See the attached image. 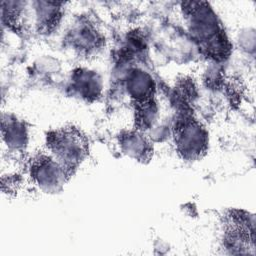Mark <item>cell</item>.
Here are the masks:
<instances>
[{
	"mask_svg": "<svg viewBox=\"0 0 256 256\" xmlns=\"http://www.w3.org/2000/svg\"><path fill=\"white\" fill-rule=\"evenodd\" d=\"M33 182L45 193H58L62 190L69 174L66 169L51 155L40 154L30 165Z\"/></svg>",
	"mask_w": 256,
	"mask_h": 256,
	"instance_id": "cell-3",
	"label": "cell"
},
{
	"mask_svg": "<svg viewBox=\"0 0 256 256\" xmlns=\"http://www.w3.org/2000/svg\"><path fill=\"white\" fill-rule=\"evenodd\" d=\"M71 88L73 93L81 99L93 101L101 94L102 80L94 71L78 69L72 74Z\"/></svg>",
	"mask_w": 256,
	"mask_h": 256,
	"instance_id": "cell-6",
	"label": "cell"
},
{
	"mask_svg": "<svg viewBox=\"0 0 256 256\" xmlns=\"http://www.w3.org/2000/svg\"><path fill=\"white\" fill-rule=\"evenodd\" d=\"M69 41L79 53L88 55L96 52L101 47L103 38L93 24L80 21L71 29Z\"/></svg>",
	"mask_w": 256,
	"mask_h": 256,
	"instance_id": "cell-4",
	"label": "cell"
},
{
	"mask_svg": "<svg viewBox=\"0 0 256 256\" xmlns=\"http://www.w3.org/2000/svg\"><path fill=\"white\" fill-rule=\"evenodd\" d=\"M174 138L178 153L186 160L200 158L208 147V133L206 129L188 115H183L177 121Z\"/></svg>",
	"mask_w": 256,
	"mask_h": 256,
	"instance_id": "cell-2",
	"label": "cell"
},
{
	"mask_svg": "<svg viewBox=\"0 0 256 256\" xmlns=\"http://www.w3.org/2000/svg\"><path fill=\"white\" fill-rule=\"evenodd\" d=\"M158 116V108L154 100L136 103V124L137 130L144 131L152 128Z\"/></svg>",
	"mask_w": 256,
	"mask_h": 256,
	"instance_id": "cell-10",
	"label": "cell"
},
{
	"mask_svg": "<svg viewBox=\"0 0 256 256\" xmlns=\"http://www.w3.org/2000/svg\"><path fill=\"white\" fill-rule=\"evenodd\" d=\"M120 147L128 157L144 162L152 154V145L142 131H128L120 136Z\"/></svg>",
	"mask_w": 256,
	"mask_h": 256,
	"instance_id": "cell-7",
	"label": "cell"
},
{
	"mask_svg": "<svg viewBox=\"0 0 256 256\" xmlns=\"http://www.w3.org/2000/svg\"><path fill=\"white\" fill-rule=\"evenodd\" d=\"M37 26L40 31L49 33L59 24L62 8L59 2L38 1L35 3Z\"/></svg>",
	"mask_w": 256,
	"mask_h": 256,
	"instance_id": "cell-9",
	"label": "cell"
},
{
	"mask_svg": "<svg viewBox=\"0 0 256 256\" xmlns=\"http://www.w3.org/2000/svg\"><path fill=\"white\" fill-rule=\"evenodd\" d=\"M2 136L6 145L12 150H22L28 141L27 129L24 123L11 115L2 118Z\"/></svg>",
	"mask_w": 256,
	"mask_h": 256,
	"instance_id": "cell-8",
	"label": "cell"
},
{
	"mask_svg": "<svg viewBox=\"0 0 256 256\" xmlns=\"http://www.w3.org/2000/svg\"><path fill=\"white\" fill-rule=\"evenodd\" d=\"M52 156L70 175L88 153L86 138L76 128H62L51 132L47 138Z\"/></svg>",
	"mask_w": 256,
	"mask_h": 256,
	"instance_id": "cell-1",
	"label": "cell"
},
{
	"mask_svg": "<svg viewBox=\"0 0 256 256\" xmlns=\"http://www.w3.org/2000/svg\"><path fill=\"white\" fill-rule=\"evenodd\" d=\"M125 87L128 95L136 102L153 100L155 82L152 76L141 69H130L125 75Z\"/></svg>",
	"mask_w": 256,
	"mask_h": 256,
	"instance_id": "cell-5",
	"label": "cell"
}]
</instances>
